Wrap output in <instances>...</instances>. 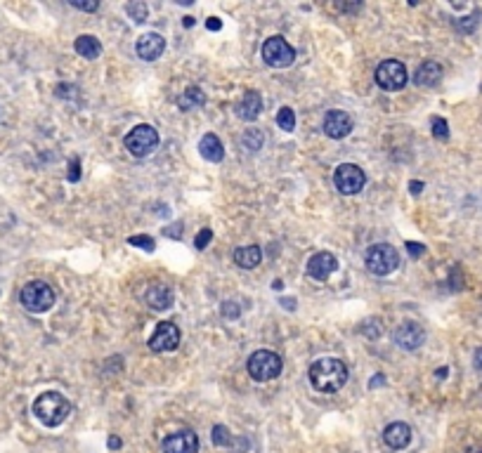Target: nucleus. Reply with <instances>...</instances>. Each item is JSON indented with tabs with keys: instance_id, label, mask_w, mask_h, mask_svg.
I'll return each mask as SVG.
<instances>
[{
	"instance_id": "44",
	"label": "nucleus",
	"mask_w": 482,
	"mask_h": 453,
	"mask_svg": "<svg viewBox=\"0 0 482 453\" xmlns=\"http://www.w3.org/2000/svg\"><path fill=\"white\" fill-rule=\"evenodd\" d=\"M447 373H449V369H447V366H442V369L435 371V378H440V381H442V378L447 376Z\"/></svg>"
},
{
	"instance_id": "15",
	"label": "nucleus",
	"mask_w": 482,
	"mask_h": 453,
	"mask_svg": "<svg viewBox=\"0 0 482 453\" xmlns=\"http://www.w3.org/2000/svg\"><path fill=\"white\" fill-rule=\"evenodd\" d=\"M144 302H147V307L156 309V312H163V309H170L175 302V295H173V289L166 284H151L147 291H144Z\"/></svg>"
},
{
	"instance_id": "37",
	"label": "nucleus",
	"mask_w": 482,
	"mask_h": 453,
	"mask_svg": "<svg viewBox=\"0 0 482 453\" xmlns=\"http://www.w3.org/2000/svg\"><path fill=\"white\" fill-rule=\"evenodd\" d=\"M206 29H209V31H220L223 22L218 20V17H211V20H206Z\"/></svg>"
},
{
	"instance_id": "43",
	"label": "nucleus",
	"mask_w": 482,
	"mask_h": 453,
	"mask_svg": "<svg viewBox=\"0 0 482 453\" xmlns=\"http://www.w3.org/2000/svg\"><path fill=\"white\" fill-rule=\"evenodd\" d=\"M279 302H282L286 309H294V307H296V305H294V300H291V298H282V300H279Z\"/></svg>"
},
{
	"instance_id": "24",
	"label": "nucleus",
	"mask_w": 482,
	"mask_h": 453,
	"mask_svg": "<svg viewBox=\"0 0 482 453\" xmlns=\"http://www.w3.org/2000/svg\"><path fill=\"white\" fill-rule=\"evenodd\" d=\"M126 12L135 24H142V22L149 20V8H147V3H142V0H133V3H128Z\"/></svg>"
},
{
	"instance_id": "8",
	"label": "nucleus",
	"mask_w": 482,
	"mask_h": 453,
	"mask_svg": "<svg viewBox=\"0 0 482 453\" xmlns=\"http://www.w3.org/2000/svg\"><path fill=\"white\" fill-rule=\"evenodd\" d=\"M364 182H367V175H364V170L355 163H340L333 173V185L343 196L359 194Z\"/></svg>"
},
{
	"instance_id": "39",
	"label": "nucleus",
	"mask_w": 482,
	"mask_h": 453,
	"mask_svg": "<svg viewBox=\"0 0 482 453\" xmlns=\"http://www.w3.org/2000/svg\"><path fill=\"white\" fill-rule=\"evenodd\" d=\"M473 366H475V371H480V373H482V347H478V350H475Z\"/></svg>"
},
{
	"instance_id": "2",
	"label": "nucleus",
	"mask_w": 482,
	"mask_h": 453,
	"mask_svg": "<svg viewBox=\"0 0 482 453\" xmlns=\"http://www.w3.org/2000/svg\"><path fill=\"white\" fill-rule=\"evenodd\" d=\"M71 404L59 392H43L38 399L33 401V415L45 427H57L69 418Z\"/></svg>"
},
{
	"instance_id": "42",
	"label": "nucleus",
	"mask_w": 482,
	"mask_h": 453,
	"mask_svg": "<svg viewBox=\"0 0 482 453\" xmlns=\"http://www.w3.org/2000/svg\"><path fill=\"white\" fill-rule=\"evenodd\" d=\"M180 227H182V224H173V229H166V234L178 238V236H180Z\"/></svg>"
},
{
	"instance_id": "38",
	"label": "nucleus",
	"mask_w": 482,
	"mask_h": 453,
	"mask_svg": "<svg viewBox=\"0 0 482 453\" xmlns=\"http://www.w3.org/2000/svg\"><path fill=\"white\" fill-rule=\"evenodd\" d=\"M409 192H412L414 196H419L421 192H423V182H419V180L409 182Z\"/></svg>"
},
{
	"instance_id": "16",
	"label": "nucleus",
	"mask_w": 482,
	"mask_h": 453,
	"mask_svg": "<svg viewBox=\"0 0 482 453\" xmlns=\"http://www.w3.org/2000/svg\"><path fill=\"white\" fill-rule=\"evenodd\" d=\"M135 50H137L140 57L144 59V62H154V59L161 57L163 50H166V38H163V36H158V33H154V31L144 33V36H140Z\"/></svg>"
},
{
	"instance_id": "7",
	"label": "nucleus",
	"mask_w": 482,
	"mask_h": 453,
	"mask_svg": "<svg viewBox=\"0 0 482 453\" xmlns=\"http://www.w3.org/2000/svg\"><path fill=\"white\" fill-rule=\"evenodd\" d=\"M262 59H265V64L272 66V69H286V66L294 64L296 50L282 38V36H272V38H267L262 43Z\"/></svg>"
},
{
	"instance_id": "3",
	"label": "nucleus",
	"mask_w": 482,
	"mask_h": 453,
	"mask_svg": "<svg viewBox=\"0 0 482 453\" xmlns=\"http://www.w3.org/2000/svg\"><path fill=\"white\" fill-rule=\"evenodd\" d=\"M364 260H367L369 272L376 274V277H388V274H393L400 267V253L390 243H374V246H369Z\"/></svg>"
},
{
	"instance_id": "41",
	"label": "nucleus",
	"mask_w": 482,
	"mask_h": 453,
	"mask_svg": "<svg viewBox=\"0 0 482 453\" xmlns=\"http://www.w3.org/2000/svg\"><path fill=\"white\" fill-rule=\"evenodd\" d=\"M383 383H386V378H383V373H378V376H376V381H371V383H369V387L374 390L376 385H383Z\"/></svg>"
},
{
	"instance_id": "25",
	"label": "nucleus",
	"mask_w": 482,
	"mask_h": 453,
	"mask_svg": "<svg viewBox=\"0 0 482 453\" xmlns=\"http://www.w3.org/2000/svg\"><path fill=\"white\" fill-rule=\"evenodd\" d=\"M277 125L282 128L284 132H294L296 130V114L291 107H282L277 112Z\"/></svg>"
},
{
	"instance_id": "10",
	"label": "nucleus",
	"mask_w": 482,
	"mask_h": 453,
	"mask_svg": "<svg viewBox=\"0 0 482 453\" xmlns=\"http://www.w3.org/2000/svg\"><path fill=\"white\" fill-rule=\"evenodd\" d=\"M180 340H182L180 328L175 326L173 321H161L149 338V350L151 352H173V350H178Z\"/></svg>"
},
{
	"instance_id": "47",
	"label": "nucleus",
	"mask_w": 482,
	"mask_h": 453,
	"mask_svg": "<svg viewBox=\"0 0 482 453\" xmlns=\"http://www.w3.org/2000/svg\"><path fill=\"white\" fill-rule=\"evenodd\" d=\"M468 453H482V446H475V449H471Z\"/></svg>"
},
{
	"instance_id": "21",
	"label": "nucleus",
	"mask_w": 482,
	"mask_h": 453,
	"mask_svg": "<svg viewBox=\"0 0 482 453\" xmlns=\"http://www.w3.org/2000/svg\"><path fill=\"white\" fill-rule=\"evenodd\" d=\"M262 260V250L258 246H241L234 250V262L241 269H253L258 267Z\"/></svg>"
},
{
	"instance_id": "14",
	"label": "nucleus",
	"mask_w": 482,
	"mask_h": 453,
	"mask_svg": "<svg viewBox=\"0 0 482 453\" xmlns=\"http://www.w3.org/2000/svg\"><path fill=\"white\" fill-rule=\"evenodd\" d=\"M322 128H324V132L331 139H343L352 130V118H350V114L333 109V112H329L324 116V123H322Z\"/></svg>"
},
{
	"instance_id": "9",
	"label": "nucleus",
	"mask_w": 482,
	"mask_h": 453,
	"mask_svg": "<svg viewBox=\"0 0 482 453\" xmlns=\"http://www.w3.org/2000/svg\"><path fill=\"white\" fill-rule=\"evenodd\" d=\"M376 83L381 85L383 90H388V93H393V90H402L409 81V73H407V66L398 62V59H386V62L378 64L376 69Z\"/></svg>"
},
{
	"instance_id": "11",
	"label": "nucleus",
	"mask_w": 482,
	"mask_h": 453,
	"mask_svg": "<svg viewBox=\"0 0 482 453\" xmlns=\"http://www.w3.org/2000/svg\"><path fill=\"white\" fill-rule=\"evenodd\" d=\"M393 340H395V345L402 347V350L412 352V350H419L425 342V330L421 328L416 321H405L395 328Z\"/></svg>"
},
{
	"instance_id": "33",
	"label": "nucleus",
	"mask_w": 482,
	"mask_h": 453,
	"mask_svg": "<svg viewBox=\"0 0 482 453\" xmlns=\"http://www.w3.org/2000/svg\"><path fill=\"white\" fill-rule=\"evenodd\" d=\"M239 314H241V309L236 307L234 300H229V302H223V316H227V319H236Z\"/></svg>"
},
{
	"instance_id": "12",
	"label": "nucleus",
	"mask_w": 482,
	"mask_h": 453,
	"mask_svg": "<svg viewBox=\"0 0 482 453\" xmlns=\"http://www.w3.org/2000/svg\"><path fill=\"white\" fill-rule=\"evenodd\" d=\"M163 453H197L199 451V437L194 430H178L168 434L161 444Z\"/></svg>"
},
{
	"instance_id": "30",
	"label": "nucleus",
	"mask_w": 482,
	"mask_h": 453,
	"mask_svg": "<svg viewBox=\"0 0 482 453\" xmlns=\"http://www.w3.org/2000/svg\"><path fill=\"white\" fill-rule=\"evenodd\" d=\"M128 243H130V246H137V248H142V250H154V238L151 236H144V234H137V236H130L128 238Z\"/></svg>"
},
{
	"instance_id": "13",
	"label": "nucleus",
	"mask_w": 482,
	"mask_h": 453,
	"mask_svg": "<svg viewBox=\"0 0 482 453\" xmlns=\"http://www.w3.org/2000/svg\"><path fill=\"white\" fill-rule=\"evenodd\" d=\"M336 269H338V260L329 250H322V253H317L308 260V277L319 281V284L329 281V277H331Z\"/></svg>"
},
{
	"instance_id": "1",
	"label": "nucleus",
	"mask_w": 482,
	"mask_h": 453,
	"mask_svg": "<svg viewBox=\"0 0 482 453\" xmlns=\"http://www.w3.org/2000/svg\"><path fill=\"white\" fill-rule=\"evenodd\" d=\"M310 385L317 392H324V394H333L345 385L347 381V369L340 359L336 357H322L317 359L308 371Z\"/></svg>"
},
{
	"instance_id": "29",
	"label": "nucleus",
	"mask_w": 482,
	"mask_h": 453,
	"mask_svg": "<svg viewBox=\"0 0 482 453\" xmlns=\"http://www.w3.org/2000/svg\"><path fill=\"white\" fill-rule=\"evenodd\" d=\"M432 135H435L437 139H449V125H447V121L444 118H440V116H437V118H432Z\"/></svg>"
},
{
	"instance_id": "6",
	"label": "nucleus",
	"mask_w": 482,
	"mask_h": 453,
	"mask_svg": "<svg viewBox=\"0 0 482 453\" xmlns=\"http://www.w3.org/2000/svg\"><path fill=\"white\" fill-rule=\"evenodd\" d=\"M123 144H126V149H128V154H130V156L144 158L158 146V132L151 125H144V123L135 125L130 132L126 135Z\"/></svg>"
},
{
	"instance_id": "27",
	"label": "nucleus",
	"mask_w": 482,
	"mask_h": 453,
	"mask_svg": "<svg viewBox=\"0 0 482 453\" xmlns=\"http://www.w3.org/2000/svg\"><path fill=\"white\" fill-rule=\"evenodd\" d=\"M211 439H213V444H216V446H227V449L232 446V442H234V437H232L229 430L225 425L213 427V437Z\"/></svg>"
},
{
	"instance_id": "19",
	"label": "nucleus",
	"mask_w": 482,
	"mask_h": 453,
	"mask_svg": "<svg viewBox=\"0 0 482 453\" xmlns=\"http://www.w3.org/2000/svg\"><path fill=\"white\" fill-rule=\"evenodd\" d=\"M442 78V66L437 62H423L414 73V83L419 85V88H432V85H437Z\"/></svg>"
},
{
	"instance_id": "40",
	"label": "nucleus",
	"mask_w": 482,
	"mask_h": 453,
	"mask_svg": "<svg viewBox=\"0 0 482 453\" xmlns=\"http://www.w3.org/2000/svg\"><path fill=\"white\" fill-rule=\"evenodd\" d=\"M109 449L119 451V449H121V439H119V437H109Z\"/></svg>"
},
{
	"instance_id": "28",
	"label": "nucleus",
	"mask_w": 482,
	"mask_h": 453,
	"mask_svg": "<svg viewBox=\"0 0 482 453\" xmlns=\"http://www.w3.org/2000/svg\"><path fill=\"white\" fill-rule=\"evenodd\" d=\"M478 22H480V12H473L471 17H461L459 22H456V29L463 33H471L475 26H478Z\"/></svg>"
},
{
	"instance_id": "23",
	"label": "nucleus",
	"mask_w": 482,
	"mask_h": 453,
	"mask_svg": "<svg viewBox=\"0 0 482 453\" xmlns=\"http://www.w3.org/2000/svg\"><path fill=\"white\" fill-rule=\"evenodd\" d=\"M74 50L85 59H97L102 52V45L95 36H78L76 43H74Z\"/></svg>"
},
{
	"instance_id": "46",
	"label": "nucleus",
	"mask_w": 482,
	"mask_h": 453,
	"mask_svg": "<svg viewBox=\"0 0 482 453\" xmlns=\"http://www.w3.org/2000/svg\"><path fill=\"white\" fill-rule=\"evenodd\" d=\"M272 289H274V291H282V289H284V284H282V281H274Z\"/></svg>"
},
{
	"instance_id": "32",
	"label": "nucleus",
	"mask_w": 482,
	"mask_h": 453,
	"mask_svg": "<svg viewBox=\"0 0 482 453\" xmlns=\"http://www.w3.org/2000/svg\"><path fill=\"white\" fill-rule=\"evenodd\" d=\"M66 180L69 182H78L81 180V161L74 158V161L69 163V173H66Z\"/></svg>"
},
{
	"instance_id": "5",
	"label": "nucleus",
	"mask_w": 482,
	"mask_h": 453,
	"mask_svg": "<svg viewBox=\"0 0 482 453\" xmlns=\"http://www.w3.org/2000/svg\"><path fill=\"white\" fill-rule=\"evenodd\" d=\"M20 300L24 309L33 312V314H43V312L52 309L54 305V291L45 281H29L20 293Z\"/></svg>"
},
{
	"instance_id": "34",
	"label": "nucleus",
	"mask_w": 482,
	"mask_h": 453,
	"mask_svg": "<svg viewBox=\"0 0 482 453\" xmlns=\"http://www.w3.org/2000/svg\"><path fill=\"white\" fill-rule=\"evenodd\" d=\"M69 5H71V8L83 10V12H95L97 8H100V3H97V0H93V3H78V0H69Z\"/></svg>"
},
{
	"instance_id": "4",
	"label": "nucleus",
	"mask_w": 482,
	"mask_h": 453,
	"mask_svg": "<svg viewBox=\"0 0 482 453\" xmlns=\"http://www.w3.org/2000/svg\"><path fill=\"white\" fill-rule=\"evenodd\" d=\"M282 369H284L282 357L270 350H258L251 354V359H248V376L258 383H267V381L279 378Z\"/></svg>"
},
{
	"instance_id": "22",
	"label": "nucleus",
	"mask_w": 482,
	"mask_h": 453,
	"mask_svg": "<svg viewBox=\"0 0 482 453\" xmlns=\"http://www.w3.org/2000/svg\"><path fill=\"white\" fill-rule=\"evenodd\" d=\"M206 104V95L204 90L197 88V85H192V88H187L185 93L178 97V107L182 112H192V109H199Z\"/></svg>"
},
{
	"instance_id": "36",
	"label": "nucleus",
	"mask_w": 482,
	"mask_h": 453,
	"mask_svg": "<svg viewBox=\"0 0 482 453\" xmlns=\"http://www.w3.org/2000/svg\"><path fill=\"white\" fill-rule=\"evenodd\" d=\"M407 250H409V255H412V258H421V255L425 253V248L421 246V243H416V241H409Z\"/></svg>"
},
{
	"instance_id": "26",
	"label": "nucleus",
	"mask_w": 482,
	"mask_h": 453,
	"mask_svg": "<svg viewBox=\"0 0 482 453\" xmlns=\"http://www.w3.org/2000/svg\"><path fill=\"white\" fill-rule=\"evenodd\" d=\"M241 146H246L248 151H258L260 146H262V132L260 130H246L243 132V137H241Z\"/></svg>"
},
{
	"instance_id": "35",
	"label": "nucleus",
	"mask_w": 482,
	"mask_h": 453,
	"mask_svg": "<svg viewBox=\"0 0 482 453\" xmlns=\"http://www.w3.org/2000/svg\"><path fill=\"white\" fill-rule=\"evenodd\" d=\"M229 449H232V453H246V451H248V439H246V437L234 439Z\"/></svg>"
},
{
	"instance_id": "31",
	"label": "nucleus",
	"mask_w": 482,
	"mask_h": 453,
	"mask_svg": "<svg viewBox=\"0 0 482 453\" xmlns=\"http://www.w3.org/2000/svg\"><path fill=\"white\" fill-rule=\"evenodd\" d=\"M211 238H213V231L211 229H201L199 234L194 236V246H197L199 250H204L211 243Z\"/></svg>"
},
{
	"instance_id": "45",
	"label": "nucleus",
	"mask_w": 482,
	"mask_h": 453,
	"mask_svg": "<svg viewBox=\"0 0 482 453\" xmlns=\"http://www.w3.org/2000/svg\"><path fill=\"white\" fill-rule=\"evenodd\" d=\"M182 24H185V26H194V17H185Z\"/></svg>"
},
{
	"instance_id": "18",
	"label": "nucleus",
	"mask_w": 482,
	"mask_h": 453,
	"mask_svg": "<svg viewBox=\"0 0 482 453\" xmlns=\"http://www.w3.org/2000/svg\"><path fill=\"white\" fill-rule=\"evenodd\" d=\"M260 112H262V100L255 90H248V93L241 97V102L236 104V116H239L241 121H248V123L258 118Z\"/></svg>"
},
{
	"instance_id": "17",
	"label": "nucleus",
	"mask_w": 482,
	"mask_h": 453,
	"mask_svg": "<svg viewBox=\"0 0 482 453\" xmlns=\"http://www.w3.org/2000/svg\"><path fill=\"white\" fill-rule=\"evenodd\" d=\"M383 442L393 451L407 449L409 442H412V427L407 422H390L386 430H383Z\"/></svg>"
},
{
	"instance_id": "20",
	"label": "nucleus",
	"mask_w": 482,
	"mask_h": 453,
	"mask_svg": "<svg viewBox=\"0 0 482 453\" xmlns=\"http://www.w3.org/2000/svg\"><path fill=\"white\" fill-rule=\"evenodd\" d=\"M199 151H201V156H204L206 161H211V163H220L225 158V146L220 142V137H218V135H213V132L201 137Z\"/></svg>"
}]
</instances>
